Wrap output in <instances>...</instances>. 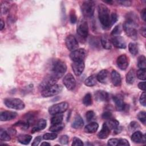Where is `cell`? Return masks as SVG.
Instances as JSON below:
<instances>
[{"label":"cell","instance_id":"cell-1","mask_svg":"<svg viewBox=\"0 0 146 146\" xmlns=\"http://www.w3.org/2000/svg\"><path fill=\"white\" fill-rule=\"evenodd\" d=\"M98 17L101 24L105 27L111 26V15L108 7L104 4H99L98 6Z\"/></svg>","mask_w":146,"mask_h":146},{"label":"cell","instance_id":"cell-2","mask_svg":"<svg viewBox=\"0 0 146 146\" xmlns=\"http://www.w3.org/2000/svg\"><path fill=\"white\" fill-rule=\"evenodd\" d=\"M66 70L67 66L63 61L60 59L55 60L52 64L51 75L59 79L63 76Z\"/></svg>","mask_w":146,"mask_h":146},{"label":"cell","instance_id":"cell-3","mask_svg":"<svg viewBox=\"0 0 146 146\" xmlns=\"http://www.w3.org/2000/svg\"><path fill=\"white\" fill-rule=\"evenodd\" d=\"M123 29L129 38L133 39H136L137 38V31L136 29V24L134 20L131 18L127 19L123 24Z\"/></svg>","mask_w":146,"mask_h":146},{"label":"cell","instance_id":"cell-4","mask_svg":"<svg viewBox=\"0 0 146 146\" xmlns=\"http://www.w3.org/2000/svg\"><path fill=\"white\" fill-rule=\"evenodd\" d=\"M4 104L8 108L17 110H22L25 107L24 102L18 98H6L4 100Z\"/></svg>","mask_w":146,"mask_h":146},{"label":"cell","instance_id":"cell-5","mask_svg":"<svg viewBox=\"0 0 146 146\" xmlns=\"http://www.w3.org/2000/svg\"><path fill=\"white\" fill-rule=\"evenodd\" d=\"M80 8L83 15L86 18H90L94 15V2L91 1H83L80 5Z\"/></svg>","mask_w":146,"mask_h":146},{"label":"cell","instance_id":"cell-6","mask_svg":"<svg viewBox=\"0 0 146 146\" xmlns=\"http://www.w3.org/2000/svg\"><path fill=\"white\" fill-rule=\"evenodd\" d=\"M68 108V103L66 102H62L53 104L48 108V112L50 115H54L58 113H62L65 112Z\"/></svg>","mask_w":146,"mask_h":146},{"label":"cell","instance_id":"cell-7","mask_svg":"<svg viewBox=\"0 0 146 146\" xmlns=\"http://www.w3.org/2000/svg\"><path fill=\"white\" fill-rule=\"evenodd\" d=\"M62 90V87L60 84H54L42 91V95L44 98L53 96L59 94Z\"/></svg>","mask_w":146,"mask_h":146},{"label":"cell","instance_id":"cell-8","mask_svg":"<svg viewBox=\"0 0 146 146\" xmlns=\"http://www.w3.org/2000/svg\"><path fill=\"white\" fill-rule=\"evenodd\" d=\"M86 51L84 48H78L72 51L70 54V58L73 62L83 60L86 56Z\"/></svg>","mask_w":146,"mask_h":146},{"label":"cell","instance_id":"cell-9","mask_svg":"<svg viewBox=\"0 0 146 146\" xmlns=\"http://www.w3.org/2000/svg\"><path fill=\"white\" fill-rule=\"evenodd\" d=\"M58 79L52 76V75H50L47 76L40 83L39 85V88L43 91L44 89H46L54 84H55L58 81Z\"/></svg>","mask_w":146,"mask_h":146},{"label":"cell","instance_id":"cell-10","mask_svg":"<svg viewBox=\"0 0 146 146\" xmlns=\"http://www.w3.org/2000/svg\"><path fill=\"white\" fill-rule=\"evenodd\" d=\"M63 83L66 88L68 90H73L76 87V80L74 76L70 73L64 76Z\"/></svg>","mask_w":146,"mask_h":146},{"label":"cell","instance_id":"cell-11","mask_svg":"<svg viewBox=\"0 0 146 146\" xmlns=\"http://www.w3.org/2000/svg\"><path fill=\"white\" fill-rule=\"evenodd\" d=\"M65 43L67 49L71 51L78 49L79 45L77 39L73 35H68L66 37Z\"/></svg>","mask_w":146,"mask_h":146},{"label":"cell","instance_id":"cell-12","mask_svg":"<svg viewBox=\"0 0 146 146\" xmlns=\"http://www.w3.org/2000/svg\"><path fill=\"white\" fill-rule=\"evenodd\" d=\"M78 34L83 38H86L88 34V26L86 21H82L79 24L77 30Z\"/></svg>","mask_w":146,"mask_h":146},{"label":"cell","instance_id":"cell-13","mask_svg":"<svg viewBox=\"0 0 146 146\" xmlns=\"http://www.w3.org/2000/svg\"><path fill=\"white\" fill-rule=\"evenodd\" d=\"M72 69L74 73L76 76L80 75L84 71L85 64L83 60L74 62L71 64Z\"/></svg>","mask_w":146,"mask_h":146},{"label":"cell","instance_id":"cell-14","mask_svg":"<svg viewBox=\"0 0 146 146\" xmlns=\"http://www.w3.org/2000/svg\"><path fill=\"white\" fill-rule=\"evenodd\" d=\"M116 63L120 70H125L129 65L128 58L125 54H122L117 57Z\"/></svg>","mask_w":146,"mask_h":146},{"label":"cell","instance_id":"cell-15","mask_svg":"<svg viewBox=\"0 0 146 146\" xmlns=\"http://www.w3.org/2000/svg\"><path fill=\"white\" fill-rule=\"evenodd\" d=\"M111 43L116 47L119 48H125L126 43L124 39L121 36H113L111 38Z\"/></svg>","mask_w":146,"mask_h":146},{"label":"cell","instance_id":"cell-16","mask_svg":"<svg viewBox=\"0 0 146 146\" xmlns=\"http://www.w3.org/2000/svg\"><path fill=\"white\" fill-rule=\"evenodd\" d=\"M17 116V113L13 111H5L1 113L0 114V120L1 121H9L15 119Z\"/></svg>","mask_w":146,"mask_h":146},{"label":"cell","instance_id":"cell-17","mask_svg":"<svg viewBox=\"0 0 146 146\" xmlns=\"http://www.w3.org/2000/svg\"><path fill=\"white\" fill-rule=\"evenodd\" d=\"M131 140L135 143H145V136L140 131L135 132L131 136Z\"/></svg>","mask_w":146,"mask_h":146},{"label":"cell","instance_id":"cell-18","mask_svg":"<svg viewBox=\"0 0 146 146\" xmlns=\"http://www.w3.org/2000/svg\"><path fill=\"white\" fill-rule=\"evenodd\" d=\"M47 125V122L46 120L41 119H39L35 124V125L33 127V128L31 129V133H34L36 132H38L40 131H42L44 129Z\"/></svg>","mask_w":146,"mask_h":146},{"label":"cell","instance_id":"cell-19","mask_svg":"<svg viewBox=\"0 0 146 146\" xmlns=\"http://www.w3.org/2000/svg\"><path fill=\"white\" fill-rule=\"evenodd\" d=\"M110 133V128L108 126L107 123H103L101 130L98 134V136L100 139H105L108 137Z\"/></svg>","mask_w":146,"mask_h":146},{"label":"cell","instance_id":"cell-20","mask_svg":"<svg viewBox=\"0 0 146 146\" xmlns=\"http://www.w3.org/2000/svg\"><path fill=\"white\" fill-rule=\"evenodd\" d=\"M111 78L112 84L116 87L120 86L121 83V78L120 74L116 70H112L111 74Z\"/></svg>","mask_w":146,"mask_h":146},{"label":"cell","instance_id":"cell-21","mask_svg":"<svg viewBox=\"0 0 146 146\" xmlns=\"http://www.w3.org/2000/svg\"><path fill=\"white\" fill-rule=\"evenodd\" d=\"M113 100L115 102L116 109L118 111H123L125 110L126 105L125 104L123 98L120 96H114Z\"/></svg>","mask_w":146,"mask_h":146},{"label":"cell","instance_id":"cell-22","mask_svg":"<svg viewBox=\"0 0 146 146\" xmlns=\"http://www.w3.org/2000/svg\"><path fill=\"white\" fill-rule=\"evenodd\" d=\"M95 98L97 101L104 102L108 99V94L103 90H98L95 92Z\"/></svg>","mask_w":146,"mask_h":146},{"label":"cell","instance_id":"cell-23","mask_svg":"<svg viewBox=\"0 0 146 146\" xmlns=\"http://www.w3.org/2000/svg\"><path fill=\"white\" fill-rule=\"evenodd\" d=\"M108 75L109 72L107 70H102L96 75L97 80L102 83L105 84L108 81Z\"/></svg>","mask_w":146,"mask_h":146},{"label":"cell","instance_id":"cell-24","mask_svg":"<svg viewBox=\"0 0 146 146\" xmlns=\"http://www.w3.org/2000/svg\"><path fill=\"white\" fill-rule=\"evenodd\" d=\"M99 125L96 122H92L84 127V131L87 133H95L98 129Z\"/></svg>","mask_w":146,"mask_h":146},{"label":"cell","instance_id":"cell-25","mask_svg":"<svg viewBox=\"0 0 146 146\" xmlns=\"http://www.w3.org/2000/svg\"><path fill=\"white\" fill-rule=\"evenodd\" d=\"M84 125V121L82 117L79 115H77L74 119V121L72 123V127L74 129H79L82 128Z\"/></svg>","mask_w":146,"mask_h":146},{"label":"cell","instance_id":"cell-26","mask_svg":"<svg viewBox=\"0 0 146 146\" xmlns=\"http://www.w3.org/2000/svg\"><path fill=\"white\" fill-rule=\"evenodd\" d=\"M31 139H32V136L31 135H25V134L19 135L17 137V140L18 142L25 145H27L29 144Z\"/></svg>","mask_w":146,"mask_h":146},{"label":"cell","instance_id":"cell-27","mask_svg":"<svg viewBox=\"0 0 146 146\" xmlns=\"http://www.w3.org/2000/svg\"><path fill=\"white\" fill-rule=\"evenodd\" d=\"M126 82L128 84H133L135 79V72L133 69H131L126 75Z\"/></svg>","mask_w":146,"mask_h":146},{"label":"cell","instance_id":"cell-28","mask_svg":"<svg viewBox=\"0 0 146 146\" xmlns=\"http://www.w3.org/2000/svg\"><path fill=\"white\" fill-rule=\"evenodd\" d=\"M96 76L95 75H91L88 76L84 81V84L88 87H92L95 86L97 83Z\"/></svg>","mask_w":146,"mask_h":146},{"label":"cell","instance_id":"cell-29","mask_svg":"<svg viewBox=\"0 0 146 146\" xmlns=\"http://www.w3.org/2000/svg\"><path fill=\"white\" fill-rule=\"evenodd\" d=\"M63 115L61 113H58L54 115L51 120V124H55L62 123L63 121Z\"/></svg>","mask_w":146,"mask_h":146},{"label":"cell","instance_id":"cell-30","mask_svg":"<svg viewBox=\"0 0 146 146\" xmlns=\"http://www.w3.org/2000/svg\"><path fill=\"white\" fill-rule=\"evenodd\" d=\"M146 58L144 55H140L137 59V66L140 69H145Z\"/></svg>","mask_w":146,"mask_h":146},{"label":"cell","instance_id":"cell-31","mask_svg":"<svg viewBox=\"0 0 146 146\" xmlns=\"http://www.w3.org/2000/svg\"><path fill=\"white\" fill-rule=\"evenodd\" d=\"M64 127V124L62 123H59V124H52V125L49 128V131L53 132H59V131H61L62 129H63Z\"/></svg>","mask_w":146,"mask_h":146},{"label":"cell","instance_id":"cell-32","mask_svg":"<svg viewBox=\"0 0 146 146\" xmlns=\"http://www.w3.org/2000/svg\"><path fill=\"white\" fill-rule=\"evenodd\" d=\"M83 103L86 106H90L92 105V95L90 93H87L85 95L84 98L82 100Z\"/></svg>","mask_w":146,"mask_h":146},{"label":"cell","instance_id":"cell-33","mask_svg":"<svg viewBox=\"0 0 146 146\" xmlns=\"http://www.w3.org/2000/svg\"><path fill=\"white\" fill-rule=\"evenodd\" d=\"M100 42H101L102 46L104 48L107 50H110L111 48V41L106 37H102Z\"/></svg>","mask_w":146,"mask_h":146},{"label":"cell","instance_id":"cell-34","mask_svg":"<svg viewBox=\"0 0 146 146\" xmlns=\"http://www.w3.org/2000/svg\"><path fill=\"white\" fill-rule=\"evenodd\" d=\"M128 49L129 52L134 56L138 53V47L137 44L135 43H129L128 44Z\"/></svg>","mask_w":146,"mask_h":146},{"label":"cell","instance_id":"cell-35","mask_svg":"<svg viewBox=\"0 0 146 146\" xmlns=\"http://www.w3.org/2000/svg\"><path fill=\"white\" fill-rule=\"evenodd\" d=\"M108 126L110 129H115L119 126V122L116 119H110L108 123H107Z\"/></svg>","mask_w":146,"mask_h":146},{"label":"cell","instance_id":"cell-36","mask_svg":"<svg viewBox=\"0 0 146 146\" xmlns=\"http://www.w3.org/2000/svg\"><path fill=\"white\" fill-rule=\"evenodd\" d=\"M0 139L3 141H9L11 139V137L9 135V134L5 131V130H3L2 129H1L0 130Z\"/></svg>","mask_w":146,"mask_h":146},{"label":"cell","instance_id":"cell-37","mask_svg":"<svg viewBox=\"0 0 146 146\" xmlns=\"http://www.w3.org/2000/svg\"><path fill=\"white\" fill-rule=\"evenodd\" d=\"M145 69H139L136 72V76L139 79L145 80Z\"/></svg>","mask_w":146,"mask_h":146},{"label":"cell","instance_id":"cell-38","mask_svg":"<svg viewBox=\"0 0 146 146\" xmlns=\"http://www.w3.org/2000/svg\"><path fill=\"white\" fill-rule=\"evenodd\" d=\"M57 137V134L55 132L46 133L43 136L44 140H54Z\"/></svg>","mask_w":146,"mask_h":146},{"label":"cell","instance_id":"cell-39","mask_svg":"<svg viewBox=\"0 0 146 146\" xmlns=\"http://www.w3.org/2000/svg\"><path fill=\"white\" fill-rule=\"evenodd\" d=\"M138 119L144 124L146 123V113L145 111H140L137 114Z\"/></svg>","mask_w":146,"mask_h":146},{"label":"cell","instance_id":"cell-40","mask_svg":"<svg viewBox=\"0 0 146 146\" xmlns=\"http://www.w3.org/2000/svg\"><path fill=\"white\" fill-rule=\"evenodd\" d=\"M15 125L20 126L21 128L23 129H27L30 125V123L28 121H19L15 124Z\"/></svg>","mask_w":146,"mask_h":146},{"label":"cell","instance_id":"cell-41","mask_svg":"<svg viewBox=\"0 0 146 146\" xmlns=\"http://www.w3.org/2000/svg\"><path fill=\"white\" fill-rule=\"evenodd\" d=\"M121 32V27H120V25H117L116 26L114 29L112 30L111 32V35L113 36H116L117 35H119Z\"/></svg>","mask_w":146,"mask_h":146},{"label":"cell","instance_id":"cell-42","mask_svg":"<svg viewBox=\"0 0 146 146\" xmlns=\"http://www.w3.org/2000/svg\"><path fill=\"white\" fill-rule=\"evenodd\" d=\"M70 22H71V23L72 24H74L76 22L77 17H76L75 12V11L74 10H72L70 11Z\"/></svg>","mask_w":146,"mask_h":146},{"label":"cell","instance_id":"cell-43","mask_svg":"<svg viewBox=\"0 0 146 146\" xmlns=\"http://www.w3.org/2000/svg\"><path fill=\"white\" fill-rule=\"evenodd\" d=\"M72 145L83 146V141L79 138H78L77 137H74L73 138Z\"/></svg>","mask_w":146,"mask_h":146},{"label":"cell","instance_id":"cell-44","mask_svg":"<svg viewBox=\"0 0 146 146\" xmlns=\"http://www.w3.org/2000/svg\"><path fill=\"white\" fill-rule=\"evenodd\" d=\"M68 140H69V138H68V136L67 135H62V136H61L59 138V140L60 144H62L63 145L67 144L68 143Z\"/></svg>","mask_w":146,"mask_h":146},{"label":"cell","instance_id":"cell-45","mask_svg":"<svg viewBox=\"0 0 146 146\" xmlns=\"http://www.w3.org/2000/svg\"><path fill=\"white\" fill-rule=\"evenodd\" d=\"M94 116H95V113L93 111H88L86 114V117L87 121L91 120L94 117Z\"/></svg>","mask_w":146,"mask_h":146},{"label":"cell","instance_id":"cell-46","mask_svg":"<svg viewBox=\"0 0 146 146\" xmlns=\"http://www.w3.org/2000/svg\"><path fill=\"white\" fill-rule=\"evenodd\" d=\"M118 142H119V139L116 138H112V139H110L108 141L107 144L111 146H116V145H117Z\"/></svg>","mask_w":146,"mask_h":146},{"label":"cell","instance_id":"cell-47","mask_svg":"<svg viewBox=\"0 0 146 146\" xmlns=\"http://www.w3.org/2000/svg\"><path fill=\"white\" fill-rule=\"evenodd\" d=\"M129 143L128 141L125 139H119V142L117 145L119 146H128L129 145Z\"/></svg>","mask_w":146,"mask_h":146},{"label":"cell","instance_id":"cell-48","mask_svg":"<svg viewBox=\"0 0 146 146\" xmlns=\"http://www.w3.org/2000/svg\"><path fill=\"white\" fill-rule=\"evenodd\" d=\"M139 101H140V104L142 106H143L144 107H145L146 106V103H145V91H143V92L141 94Z\"/></svg>","mask_w":146,"mask_h":146},{"label":"cell","instance_id":"cell-49","mask_svg":"<svg viewBox=\"0 0 146 146\" xmlns=\"http://www.w3.org/2000/svg\"><path fill=\"white\" fill-rule=\"evenodd\" d=\"M117 20V15L115 13H112L111 15V24L112 25Z\"/></svg>","mask_w":146,"mask_h":146},{"label":"cell","instance_id":"cell-50","mask_svg":"<svg viewBox=\"0 0 146 146\" xmlns=\"http://www.w3.org/2000/svg\"><path fill=\"white\" fill-rule=\"evenodd\" d=\"M3 3H4L1 4V11L2 13L6 14L7 11L9 10V7L6 6V5H7V3L6 2H4Z\"/></svg>","mask_w":146,"mask_h":146},{"label":"cell","instance_id":"cell-51","mask_svg":"<svg viewBox=\"0 0 146 146\" xmlns=\"http://www.w3.org/2000/svg\"><path fill=\"white\" fill-rule=\"evenodd\" d=\"M102 117L104 119H111L112 117V113L109 111H106L102 114Z\"/></svg>","mask_w":146,"mask_h":146},{"label":"cell","instance_id":"cell-52","mask_svg":"<svg viewBox=\"0 0 146 146\" xmlns=\"http://www.w3.org/2000/svg\"><path fill=\"white\" fill-rule=\"evenodd\" d=\"M41 140H42V137L40 136H38L35 138V139L34 140L31 145H34V146H36V145H39V144L41 141Z\"/></svg>","mask_w":146,"mask_h":146},{"label":"cell","instance_id":"cell-53","mask_svg":"<svg viewBox=\"0 0 146 146\" xmlns=\"http://www.w3.org/2000/svg\"><path fill=\"white\" fill-rule=\"evenodd\" d=\"M117 2L124 6H129L131 5V2L129 1H119Z\"/></svg>","mask_w":146,"mask_h":146},{"label":"cell","instance_id":"cell-54","mask_svg":"<svg viewBox=\"0 0 146 146\" xmlns=\"http://www.w3.org/2000/svg\"><path fill=\"white\" fill-rule=\"evenodd\" d=\"M129 127L132 129H135L139 127V125L136 121H132L129 124Z\"/></svg>","mask_w":146,"mask_h":146},{"label":"cell","instance_id":"cell-55","mask_svg":"<svg viewBox=\"0 0 146 146\" xmlns=\"http://www.w3.org/2000/svg\"><path fill=\"white\" fill-rule=\"evenodd\" d=\"M138 87L141 90H143V91H145V82H141L138 84Z\"/></svg>","mask_w":146,"mask_h":146},{"label":"cell","instance_id":"cell-56","mask_svg":"<svg viewBox=\"0 0 146 146\" xmlns=\"http://www.w3.org/2000/svg\"><path fill=\"white\" fill-rule=\"evenodd\" d=\"M141 17L143 19L144 21H145V17H146V11L145 9H143V10L141 12Z\"/></svg>","mask_w":146,"mask_h":146},{"label":"cell","instance_id":"cell-57","mask_svg":"<svg viewBox=\"0 0 146 146\" xmlns=\"http://www.w3.org/2000/svg\"><path fill=\"white\" fill-rule=\"evenodd\" d=\"M4 27H5V23H4L2 19H1V28H0V30H2Z\"/></svg>","mask_w":146,"mask_h":146},{"label":"cell","instance_id":"cell-58","mask_svg":"<svg viewBox=\"0 0 146 146\" xmlns=\"http://www.w3.org/2000/svg\"><path fill=\"white\" fill-rule=\"evenodd\" d=\"M141 34L143 35L144 37H145V29L144 27H143V29H141Z\"/></svg>","mask_w":146,"mask_h":146},{"label":"cell","instance_id":"cell-59","mask_svg":"<svg viewBox=\"0 0 146 146\" xmlns=\"http://www.w3.org/2000/svg\"><path fill=\"white\" fill-rule=\"evenodd\" d=\"M40 145H50V144L47 142H43L42 143H41Z\"/></svg>","mask_w":146,"mask_h":146}]
</instances>
